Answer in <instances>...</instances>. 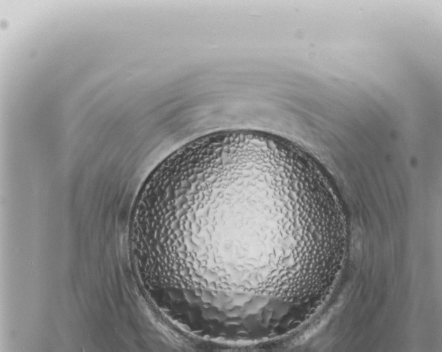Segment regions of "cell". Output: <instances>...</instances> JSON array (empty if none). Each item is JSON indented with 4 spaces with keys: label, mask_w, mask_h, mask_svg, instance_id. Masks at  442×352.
Here are the masks:
<instances>
[{
    "label": "cell",
    "mask_w": 442,
    "mask_h": 352,
    "mask_svg": "<svg viewBox=\"0 0 442 352\" xmlns=\"http://www.w3.org/2000/svg\"><path fill=\"white\" fill-rule=\"evenodd\" d=\"M160 238L183 311L215 325L272 330L306 291L317 218L285 155L227 148L200 156L173 183Z\"/></svg>",
    "instance_id": "1"
}]
</instances>
